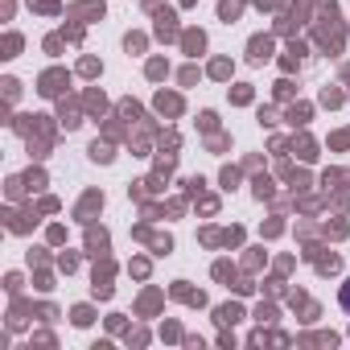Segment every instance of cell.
Listing matches in <instances>:
<instances>
[{
    "label": "cell",
    "instance_id": "1",
    "mask_svg": "<svg viewBox=\"0 0 350 350\" xmlns=\"http://www.w3.org/2000/svg\"><path fill=\"white\" fill-rule=\"evenodd\" d=\"M342 305H346V313H350V280L342 284Z\"/></svg>",
    "mask_w": 350,
    "mask_h": 350
}]
</instances>
